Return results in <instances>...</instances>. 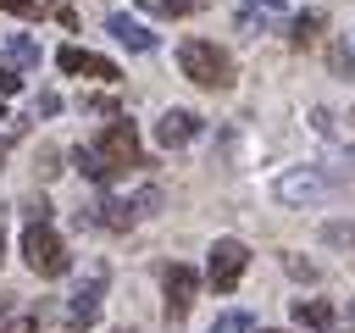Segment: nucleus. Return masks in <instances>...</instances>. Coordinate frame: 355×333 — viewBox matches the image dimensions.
I'll list each match as a JSON object with an SVG mask.
<instances>
[{
	"label": "nucleus",
	"mask_w": 355,
	"mask_h": 333,
	"mask_svg": "<svg viewBox=\"0 0 355 333\" xmlns=\"http://www.w3.org/2000/svg\"><path fill=\"white\" fill-rule=\"evenodd\" d=\"M178 67H183V78L200 83V89H227V83H233V56H227L222 44H211V39H183V44H178Z\"/></svg>",
	"instance_id": "nucleus-1"
},
{
	"label": "nucleus",
	"mask_w": 355,
	"mask_h": 333,
	"mask_svg": "<svg viewBox=\"0 0 355 333\" xmlns=\"http://www.w3.org/2000/svg\"><path fill=\"white\" fill-rule=\"evenodd\" d=\"M17 89H22V78H17L11 67H0V100H6V94H17Z\"/></svg>",
	"instance_id": "nucleus-19"
},
{
	"label": "nucleus",
	"mask_w": 355,
	"mask_h": 333,
	"mask_svg": "<svg viewBox=\"0 0 355 333\" xmlns=\"http://www.w3.org/2000/svg\"><path fill=\"white\" fill-rule=\"evenodd\" d=\"M200 133V117L194 111H183V105H172V111H161V122H155V144H166V150H178V144H189Z\"/></svg>",
	"instance_id": "nucleus-10"
},
{
	"label": "nucleus",
	"mask_w": 355,
	"mask_h": 333,
	"mask_svg": "<svg viewBox=\"0 0 355 333\" xmlns=\"http://www.w3.org/2000/svg\"><path fill=\"white\" fill-rule=\"evenodd\" d=\"M211 333H255V322H250V311H222Z\"/></svg>",
	"instance_id": "nucleus-18"
},
{
	"label": "nucleus",
	"mask_w": 355,
	"mask_h": 333,
	"mask_svg": "<svg viewBox=\"0 0 355 333\" xmlns=\"http://www.w3.org/2000/svg\"><path fill=\"white\" fill-rule=\"evenodd\" d=\"M89 150L100 155L105 178H116V172H133V166H144V144H139V128H133L128 117L105 122V133H100V139H94Z\"/></svg>",
	"instance_id": "nucleus-2"
},
{
	"label": "nucleus",
	"mask_w": 355,
	"mask_h": 333,
	"mask_svg": "<svg viewBox=\"0 0 355 333\" xmlns=\"http://www.w3.org/2000/svg\"><path fill=\"white\" fill-rule=\"evenodd\" d=\"M155 205H161V189H139L133 200L105 194V200L94 205V222H100V228H111V233H128L139 216H155Z\"/></svg>",
	"instance_id": "nucleus-5"
},
{
	"label": "nucleus",
	"mask_w": 355,
	"mask_h": 333,
	"mask_svg": "<svg viewBox=\"0 0 355 333\" xmlns=\"http://www.w3.org/2000/svg\"><path fill=\"white\" fill-rule=\"evenodd\" d=\"M244 266H250V244L244 239H216L211 244V261H205V283L216 294H233L239 278H244Z\"/></svg>",
	"instance_id": "nucleus-6"
},
{
	"label": "nucleus",
	"mask_w": 355,
	"mask_h": 333,
	"mask_svg": "<svg viewBox=\"0 0 355 333\" xmlns=\"http://www.w3.org/2000/svg\"><path fill=\"white\" fill-rule=\"evenodd\" d=\"M116 333H133V327H116Z\"/></svg>",
	"instance_id": "nucleus-23"
},
{
	"label": "nucleus",
	"mask_w": 355,
	"mask_h": 333,
	"mask_svg": "<svg viewBox=\"0 0 355 333\" xmlns=\"http://www.w3.org/2000/svg\"><path fill=\"white\" fill-rule=\"evenodd\" d=\"M161 289H166V316H172V322H183V316H189V305H194V294H200V278H194V266L172 261V266L161 272Z\"/></svg>",
	"instance_id": "nucleus-9"
},
{
	"label": "nucleus",
	"mask_w": 355,
	"mask_h": 333,
	"mask_svg": "<svg viewBox=\"0 0 355 333\" xmlns=\"http://www.w3.org/2000/svg\"><path fill=\"white\" fill-rule=\"evenodd\" d=\"M139 6H144L150 17H189L200 0H139Z\"/></svg>",
	"instance_id": "nucleus-17"
},
{
	"label": "nucleus",
	"mask_w": 355,
	"mask_h": 333,
	"mask_svg": "<svg viewBox=\"0 0 355 333\" xmlns=\"http://www.w3.org/2000/svg\"><path fill=\"white\" fill-rule=\"evenodd\" d=\"M322 22H327L322 11H300V17H294V28H288V39H294V44L305 50V44H316V33H322Z\"/></svg>",
	"instance_id": "nucleus-14"
},
{
	"label": "nucleus",
	"mask_w": 355,
	"mask_h": 333,
	"mask_svg": "<svg viewBox=\"0 0 355 333\" xmlns=\"http://www.w3.org/2000/svg\"><path fill=\"white\" fill-rule=\"evenodd\" d=\"M0 56H6V67H11V72H28V67L39 61V44H33L28 33H11V39L0 44Z\"/></svg>",
	"instance_id": "nucleus-12"
},
{
	"label": "nucleus",
	"mask_w": 355,
	"mask_h": 333,
	"mask_svg": "<svg viewBox=\"0 0 355 333\" xmlns=\"http://www.w3.org/2000/svg\"><path fill=\"white\" fill-rule=\"evenodd\" d=\"M0 261H6V233H0Z\"/></svg>",
	"instance_id": "nucleus-22"
},
{
	"label": "nucleus",
	"mask_w": 355,
	"mask_h": 333,
	"mask_svg": "<svg viewBox=\"0 0 355 333\" xmlns=\"http://www.w3.org/2000/svg\"><path fill=\"white\" fill-rule=\"evenodd\" d=\"M327 194H338V178H327L322 166H288L272 183V200H283V205H322Z\"/></svg>",
	"instance_id": "nucleus-3"
},
{
	"label": "nucleus",
	"mask_w": 355,
	"mask_h": 333,
	"mask_svg": "<svg viewBox=\"0 0 355 333\" xmlns=\"http://www.w3.org/2000/svg\"><path fill=\"white\" fill-rule=\"evenodd\" d=\"M0 11H17V17H55L61 6H55V0H0Z\"/></svg>",
	"instance_id": "nucleus-16"
},
{
	"label": "nucleus",
	"mask_w": 355,
	"mask_h": 333,
	"mask_svg": "<svg viewBox=\"0 0 355 333\" xmlns=\"http://www.w3.org/2000/svg\"><path fill=\"white\" fill-rule=\"evenodd\" d=\"M294 322L311 327V333H327L333 327V305L327 300H294Z\"/></svg>",
	"instance_id": "nucleus-13"
},
{
	"label": "nucleus",
	"mask_w": 355,
	"mask_h": 333,
	"mask_svg": "<svg viewBox=\"0 0 355 333\" xmlns=\"http://www.w3.org/2000/svg\"><path fill=\"white\" fill-rule=\"evenodd\" d=\"M105 283H111L105 266H94V272L72 289V300H67V327H72V333H83V327L100 316V305H105Z\"/></svg>",
	"instance_id": "nucleus-7"
},
{
	"label": "nucleus",
	"mask_w": 355,
	"mask_h": 333,
	"mask_svg": "<svg viewBox=\"0 0 355 333\" xmlns=\"http://www.w3.org/2000/svg\"><path fill=\"white\" fill-rule=\"evenodd\" d=\"M0 333H28V316H11V311H6V316H0Z\"/></svg>",
	"instance_id": "nucleus-20"
},
{
	"label": "nucleus",
	"mask_w": 355,
	"mask_h": 333,
	"mask_svg": "<svg viewBox=\"0 0 355 333\" xmlns=\"http://www.w3.org/2000/svg\"><path fill=\"white\" fill-rule=\"evenodd\" d=\"M0 117H6V105H0Z\"/></svg>",
	"instance_id": "nucleus-24"
},
{
	"label": "nucleus",
	"mask_w": 355,
	"mask_h": 333,
	"mask_svg": "<svg viewBox=\"0 0 355 333\" xmlns=\"http://www.w3.org/2000/svg\"><path fill=\"white\" fill-rule=\"evenodd\" d=\"M105 28H111V39H116V44H128V50H155V33H150L139 17H128V11H111V17H105Z\"/></svg>",
	"instance_id": "nucleus-11"
},
{
	"label": "nucleus",
	"mask_w": 355,
	"mask_h": 333,
	"mask_svg": "<svg viewBox=\"0 0 355 333\" xmlns=\"http://www.w3.org/2000/svg\"><path fill=\"white\" fill-rule=\"evenodd\" d=\"M55 67H61V72H72V78H105V83H116V78H122V67H116V61H105V56L83 50V44H61V50H55Z\"/></svg>",
	"instance_id": "nucleus-8"
},
{
	"label": "nucleus",
	"mask_w": 355,
	"mask_h": 333,
	"mask_svg": "<svg viewBox=\"0 0 355 333\" xmlns=\"http://www.w3.org/2000/svg\"><path fill=\"white\" fill-rule=\"evenodd\" d=\"M250 6H266V11H277V6H283V0H250Z\"/></svg>",
	"instance_id": "nucleus-21"
},
{
	"label": "nucleus",
	"mask_w": 355,
	"mask_h": 333,
	"mask_svg": "<svg viewBox=\"0 0 355 333\" xmlns=\"http://www.w3.org/2000/svg\"><path fill=\"white\" fill-rule=\"evenodd\" d=\"M72 161H78V172H83L89 183H111V178H105V166H100V155H94L89 144H78V150H72Z\"/></svg>",
	"instance_id": "nucleus-15"
},
{
	"label": "nucleus",
	"mask_w": 355,
	"mask_h": 333,
	"mask_svg": "<svg viewBox=\"0 0 355 333\" xmlns=\"http://www.w3.org/2000/svg\"><path fill=\"white\" fill-rule=\"evenodd\" d=\"M22 261H28L39 278H61V272L72 266V255H67V244H61V233H55L50 222H28V228H22Z\"/></svg>",
	"instance_id": "nucleus-4"
}]
</instances>
